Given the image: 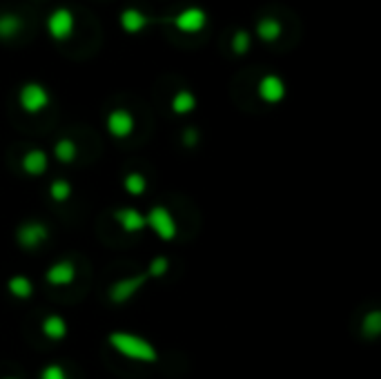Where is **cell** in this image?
<instances>
[{"label": "cell", "mask_w": 381, "mask_h": 379, "mask_svg": "<svg viewBox=\"0 0 381 379\" xmlns=\"http://www.w3.org/2000/svg\"><path fill=\"white\" fill-rule=\"evenodd\" d=\"M107 344L116 350L119 355L125 359H132L136 364H156L158 362V350L150 339L125 333V330H114L107 335Z\"/></svg>", "instance_id": "obj_1"}, {"label": "cell", "mask_w": 381, "mask_h": 379, "mask_svg": "<svg viewBox=\"0 0 381 379\" xmlns=\"http://www.w3.org/2000/svg\"><path fill=\"white\" fill-rule=\"evenodd\" d=\"M145 227H150L161 241H174L178 234V223L172 210L165 205H154L145 212Z\"/></svg>", "instance_id": "obj_2"}, {"label": "cell", "mask_w": 381, "mask_h": 379, "mask_svg": "<svg viewBox=\"0 0 381 379\" xmlns=\"http://www.w3.org/2000/svg\"><path fill=\"white\" fill-rule=\"evenodd\" d=\"M50 103H52L50 90L43 83L32 81L18 90V105H21L25 114H41L43 110L50 107Z\"/></svg>", "instance_id": "obj_3"}, {"label": "cell", "mask_w": 381, "mask_h": 379, "mask_svg": "<svg viewBox=\"0 0 381 379\" xmlns=\"http://www.w3.org/2000/svg\"><path fill=\"white\" fill-rule=\"evenodd\" d=\"M50 239V227L41 221H25L16 230V243L23 250H36Z\"/></svg>", "instance_id": "obj_4"}, {"label": "cell", "mask_w": 381, "mask_h": 379, "mask_svg": "<svg viewBox=\"0 0 381 379\" xmlns=\"http://www.w3.org/2000/svg\"><path fill=\"white\" fill-rule=\"evenodd\" d=\"M76 18L72 14V9L68 7H56L54 12L47 16V32L54 41H68L74 34Z\"/></svg>", "instance_id": "obj_5"}, {"label": "cell", "mask_w": 381, "mask_h": 379, "mask_svg": "<svg viewBox=\"0 0 381 379\" xmlns=\"http://www.w3.org/2000/svg\"><path fill=\"white\" fill-rule=\"evenodd\" d=\"M150 281L147 277V272H143V274H134V277H125V279H119V281H114L110 290H107V297L112 303H125L130 301L132 297L136 295V292L145 286V283Z\"/></svg>", "instance_id": "obj_6"}, {"label": "cell", "mask_w": 381, "mask_h": 379, "mask_svg": "<svg viewBox=\"0 0 381 379\" xmlns=\"http://www.w3.org/2000/svg\"><path fill=\"white\" fill-rule=\"evenodd\" d=\"M105 127H107V134L114 136V139H127L132 136V132L136 127V121L132 116V112L125 110V107H119V110H112L107 114V119H105Z\"/></svg>", "instance_id": "obj_7"}, {"label": "cell", "mask_w": 381, "mask_h": 379, "mask_svg": "<svg viewBox=\"0 0 381 379\" xmlns=\"http://www.w3.org/2000/svg\"><path fill=\"white\" fill-rule=\"evenodd\" d=\"M172 25L181 34H198L207 25V12L201 7H185L172 18Z\"/></svg>", "instance_id": "obj_8"}, {"label": "cell", "mask_w": 381, "mask_h": 379, "mask_svg": "<svg viewBox=\"0 0 381 379\" xmlns=\"http://www.w3.org/2000/svg\"><path fill=\"white\" fill-rule=\"evenodd\" d=\"M256 94H259V99L263 103H268V105H277V103H281L285 99L288 90H285V83H283L281 76L265 74V76H261L259 85H256Z\"/></svg>", "instance_id": "obj_9"}, {"label": "cell", "mask_w": 381, "mask_h": 379, "mask_svg": "<svg viewBox=\"0 0 381 379\" xmlns=\"http://www.w3.org/2000/svg\"><path fill=\"white\" fill-rule=\"evenodd\" d=\"M45 281L50 283L54 288H65V286H72L76 281V265L72 259H61L52 263L50 268L45 272Z\"/></svg>", "instance_id": "obj_10"}, {"label": "cell", "mask_w": 381, "mask_h": 379, "mask_svg": "<svg viewBox=\"0 0 381 379\" xmlns=\"http://www.w3.org/2000/svg\"><path fill=\"white\" fill-rule=\"evenodd\" d=\"M114 221L121 225V230L125 234H138L145 230V214L136 207H119L116 212H114Z\"/></svg>", "instance_id": "obj_11"}, {"label": "cell", "mask_w": 381, "mask_h": 379, "mask_svg": "<svg viewBox=\"0 0 381 379\" xmlns=\"http://www.w3.org/2000/svg\"><path fill=\"white\" fill-rule=\"evenodd\" d=\"M21 167L27 176H43L47 172V167H50V154L41 147L27 150L21 158Z\"/></svg>", "instance_id": "obj_12"}, {"label": "cell", "mask_w": 381, "mask_h": 379, "mask_svg": "<svg viewBox=\"0 0 381 379\" xmlns=\"http://www.w3.org/2000/svg\"><path fill=\"white\" fill-rule=\"evenodd\" d=\"M41 333L50 341H63L65 337H68V333H70L68 319H65L63 315H56V312H52V315L43 317Z\"/></svg>", "instance_id": "obj_13"}, {"label": "cell", "mask_w": 381, "mask_h": 379, "mask_svg": "<svg viewBox=\"0 0 381 379\" xmlns=\"http://www.w3.org/2000/svg\"><path fill=\"white\" fill-rule=\"evenodd\" d=\"M147 23H150V18L143 14L138 7H127L121 12V27H123V32H127V34H141L147 27Z\"/></svg>", "instance_id": "obj_14"}, {"label": "cell", "mask_w": 381, "mask_h": 379, "mask_svg": "<svg viewBox=\"0 0 381 379\" xmlns=\"http://www.w3.org/2000/svg\"><path fill=\"white\" fill-rule=\"evenodd\" d=\"M5 288L14 299H30L34 295V281L30 277H25V274H14V277H9Z\"/></svg>", "instance_id": "obj_15"}, {"label": "cell", "mask_w": 381, "mask_h": 379, "mask_svg": "<svg viewBox=\"0 0 381 379\" xmlns=\"http://www.w3.org/2000/svg\"><path fill=\"white\" fill-rule=\"evenodd\" d=\"M283 34V25L277 21V18H261L259 23H256V36L261 38L263 43H274V41H279Z\"/></svg>", "instance_id": "obj_16"}, {"label": "cell", "mask_w": 381, "mask_h": 379, "mask_svg": "<svg viewBox=\"0 0 381 379\" xmlns=\"http://www.w3.org/2000/svg\"><path fill=\"white\" fill-rule=\"evenodd\" d=\"M196 96L189 90H178L172 101H169V107H172L174 114H178V116H185V114H192L196 110Z\"/></svg>", "instance_id": "obj_17"}, {"label": "cell", "mask_w": 381, "mask_h": 379, "mask_svg": "<svg viewBox=\"0 0 381 379\" xmlns=\"http://www.w3.org/2000/svg\"><path fill=\"white\" fill-rule=\"evenodd\" d=\"M54 156L59 163L70 165L76 161V156H79V145H76L72 139H59L54 143Z\"/></svg>", "instance_id": "obj_18"}, {"label": "cell", "mask_w": 381, "mask_h": 379, "mask_svg": "<svg viewBox=\"0 0 381 379\" xmlns=\"http://www.w3.org/2000/svg\"><path fill=\"white\" fill-rule=\"evenodd\" d=\"M21 30H23L21 16H16V14H0V38L9 41V38H16L18 34H21Z\"/></svg>", "instance_id": "obj_19"}, {"label": "cell", "mask_w": 381, "mask_h": 379, "mask_svg": "<svg viewBox=\"0 0 381 379\" xmlns=\"http://www.w3.org/2000/svg\"><path fill=\"white\" fill-rule=\"evenodd\" d=\"M361 335L366 339H377L381 335V312L370 310L361 319Z\"/></svg>", "instance_id": "obj_20"}, {"label": "cell", "mask_w": 381, "mask_h": 379, "mask_svg": "<svg viewBox=\"0 0 381 379\" xmlns=\"http://www.w3.org/2000/svg\"><path fill=\"white\" fill-rule=\"evenodd\" d=\"M123 187L130 196H143L147 192V178L141 172H127L123 178Z\"/></svg>", "instance_id": "obj_21"}, {"label": "cell", "mask_w": 381, "mask_h": 379, "mask_svg": "<svg viewBox=\"0 0 381 379\" xmlns=\"http://www.w3.org/2000/svg\"><path fill=\"white\" fill-rule=\"evenodd\" d=\"M72 183L68 178H54L52 185H50V196L54 198L56 203H68L72 198Z\"/></svg>", "instance_id": "obj_22"}, {"label": "cell", "mask_w": 381, "mask_h": 379, "mask_svg": "<svg viewBox=\"0 0 381 379\" xmlns=\"http://www.w3.org/2000/svg\"><path fill=\"white\" fill-rule=\"evenodd\" d=\"M230 47H232V52L236 56H243V54L250 52V47H252V36H250V32H247V30H236L232 34Z\"/></svg>", "instance_id": "obj_23"}, {"label": "cell", "mask_w": 381, "mask_h": 379, "mask_svg": "<svg viewBox=\"0 0 381 379\" xmlns=\"http://www.w3.org/2000/svg\"><path fill=\"white\" fill-rule=\"evenodd\" d=\"M169 270V259L167 257H154L150 263H147V277L150 279H158V277H165Z\"/></svg>", "instance_id": "obj_24"}, {"label": "cell", "mask_w": 381, "mask_h": 379, "mask_svg": "<svg viewBox=\"0 0 381 379\" xmlns=\"http://www.w3.org/2000/svg\"><path fill=\"white\" fill-rule=\"evenodd\" d=\"M38 379H70V375L61 364H47V366L41 368Z\"/></svg>", "instance_id": "obj_25"}, {"label": "cell", "mask_w": 381, "mask_h": 379, "mask_svg": "<svg viewBox=\"0 0 381 379\" xmlns=\"http://www.w3.org/2000/svg\"><path fill=\"white\" fill-rule=\"evenodd\" d=\"M183 145L185 147H196L198 145V130L196 127H185L183 130Z\"/></svg>", "instance_id": "obj_26"}, {"label": "cell", "mask_w": 381, "mask_h": 379, "mask_svg": "<svg viewBox=\"0 0 381 379\" xmlns=\"http://www.w3.org/2000/svg\"><path fill=\"white\" fill-rule=\"evenodd\" d=\"M5 379H18V377H5Z\"/></svg>", "instance_id": "obj_27"}]
</instances>
